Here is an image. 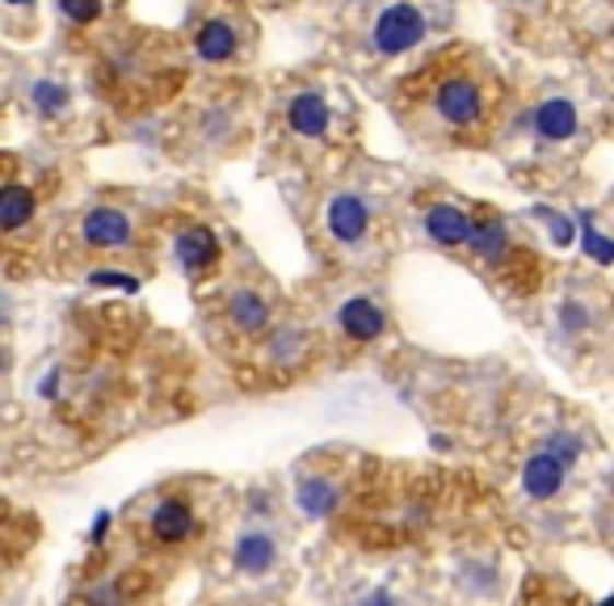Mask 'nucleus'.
<instances>
[{"label":"nucleus","mask_w":614,"mask_h":606,"mask_svg":"<svg viewBox=\"0 0 614 606\" xmlns=\"http://www.w3.org/2000/svg\"><path fill=\"white\" fill-rule=\"evenodd\" d=\"M534 136L547 139V143H564V139L577 136V106L572 102H564V97H547V102H538V110H534Z\"/></svg>","instance_id":"f8f14e48"},{"label":"nucleus","mask_w":614,"mask_h":606,"mask_svg":"<svg viewBox=\"0 0 614 606\" xmlns=\"http://www.w3.org/2000/svg\"><path fill=\"white\" fill-rule=\"evenodd\" d=\"M232 564L244 578H266L269 569L278 564V544L269 531H244L232 548Z\"/></svg>","instance_id":"0eeeda50"},{"label":"nucleus","mask_w":614,"mask_h":606,"mask_svg":"<svg viewBox=\"0 0 614 606\" xmlns=\"http://www.w3.org/2000/svg\"><path fill=\"white\" fill-rule=\"evenodd\" d=\"M299 354H303V333L299 329L274 333V341H269V359L278 362V366H291Z\"/></svg>","instance_id":"aec40b11"},{"label":"nucleus","mask_w":614,"mask_h":606,"mask_svg":"<svg viewBox=\"0 0 614 606\" xmlns=\"http://www.w3.org/2000/svg\"><path fill=\"white\" fill-rule=\"evenodd\" d=\"M358 606H396V598H392L387 590H371V594H367V598H362Z\"/></svg>","instance_id":"bb28decb"},{"label":"nucleus","mask_w":614,"mask_h":606,"mask_svg":"<svg viewBox=\"0 0 614 606\" xmlns=\"http://www.w3.org/2000/svg\"><path fill=\"white\" fill-rule=\"evenodd\" d=\"M30 102L38 106V114H59L63 106H68V89L55 81H38L34 89H30Z\"/></svg>","instance_id":"6ab92c4d"},{"label":"nucleus","mask_w":614,"mask_h":606,"mask_svg":"<svg viewBox=\"0 0 614 606\" xmlns=\"http://www.w3.org/2000/svg\"><path fill=\"white\" fill-rule=\"evenodd\" d=\"M84 241L93 248H127L131 245V220L114 207H97L84 215Z\"/></svg>","instance_id":"1a4fd4ad"},{"label":"nucleus","mask_w":614,"mask_h":606,"mask_svg":"<svg viewBox=\"0 0 614 606\" xmlns=\"http://www.w3.org/2000/svg\"><path fill=\"white\" fill-rule=\"evenodd\" d=\"M148 531H152V539L161 548L186 544L189 535H194V505H189L186 497H164V501H157V510L148 518Z\"/></svg>","instance_id":"7ed1b4c3"},{"label":"nucleus","mask_w":614,"mask_h":606,"mask_svg":"<svg viewBox=\"0 0 614 606\" xmlns=\"http://www.w3.org/2000/svg\"><path fill=\"white\" fill-rule=\"evenodd\" d=\"M34 220V194L26 186H4L0 190V228L4 232H18Z\"/></svg>","instance_id":"f3484780"},{"label":"nucleus","mask_w":614,"mask_h":606,"mask_svg":"<svg viewBox=\"0 0 614 606\" xmlns=\"http://www.w3.org/2000/svg\"><path fill=\"white\" fill-rule=\"evenodd\" d=\"M543 451H547V455H556L560 464H568V468H572V464L586 455V442L577 439L572 430H552V434H547V442H543Z\"/></svg>","instance_id":"a211bd4d"},{"label":"nucleus","mask_w":614,"mask_h":606,"mask_svg":"<svg viewBox=\"0 0 614 606\" xmlns=\"http://www.w3.org/2000/svg\"><path fill=\"white\" fill-rule=\"evenodd\" d=\"M534 215L547 223V232H556V245H568V241H572V223L564 220V215H556V211H543V207H538Z\"/></svg>","instance_id":"b1692460"},{"label":"nucleus","mask_w":614,"mask_h":606,"mask_svg":"<svg viewBox=\"0 0 614 606\" xmlns=\"http://www.w3.org/2000/svg\"><path fill=\"white\" fill-rule=\"evenodd\" d=\"M59 13L68 18V22H93L97 13H102V0H59Z\"/></svg>","instance_id":"5701e85b"},{"label":"nucleus","mask_w":614,"mask_h":606,"mask_svg":"<svg viewBox=\"0 0 614 606\" xmlns=\"http://www.w3.org/2000/svg\"><path fill=\"white\" fill-rule=\"evenodd\" d=\"M367 228H371V211H367V202L358 194H337L328 202V232L341 245H358L367 236Z\"/></svg>","instance_id":"6e6552de"},{"label":"nucleus","mask_w":614,"mask_h":606,"mask_svg":"<svg viewBox=\"0 0 614 606\" xmlns=\"http://www.w3.org/2000/svg\"><path fill=\"white\" fill-rule=\"evenodd\" d=\"M194 47L207 63H223V59L236 56V30L228 22H202L198 34H194Z\"/></svg>","instance_id":"2eb2a0df"},{"label":"nucleus","mask_w":614,"mask_h":606,"mask_svg":"<svg viewBox=\"0 0 614 606\" xmlns=\"http://www.w3.org/2000/svg\"><path fill=\"white\" fill-rule=\"evenodd\" d=\"M586 253L593 257V261H602V266H611L614 261V241H606V236L593 228L589 215H586Z\"/></svg>","instance_id":"4be33fe9"},{"label":"nucleus","mask_w":614,"mask_h":606,"mask_svg":"<svg viewBox=\"0 0 614 606\" xmlns=\"http://www.w3.org/2000/svg\"><path fill=\"white\" fill-rule=\"evenodd\" d=\"M564 485H568V464H560L556 455L534 451L531 459L522 464V489H526V497H534V501H552V497H560Z\"/></svg>","instance_id":"20e7f679"},{"label":"nucleus","mask_w":614,"mask_h":606,"mask_svg":"<svg viewBox=\"0 0 614 606\" xmlns=\"http://www.w3.org/2000/svg\"><path fill=\"white\" fill-rule=\"evenodd\" d=\"M0 366H4V354H0Z\"/></svg>","instance_id":"c85d7f7f"},{"label":"nucleus","mask_w":614,"mask_h":606,"mask_svg":"<svg viewBox=\"0 0 614 606\" xmlns=\"http://www.w3.org/2000/svg\"><path fill=\"white\" fill-rule=\"evenodd\" d=\"M598 606H614V594H611V598H602V603H598Z\"/></svg>","instance_id":"cd10ccee"},{"label":"nucleus","mask_w":614,"mask_h":606,"mask_svg":"<svg viewBox=\"0 0 614 606\" xmlns=\"http://www.w3.org/2000/svg\"><path fill=\"white\" fill-rule=\"evenodd\" d=\"M426 236L433 245L459 248V245H467V236H472V220H467L463 207L438 202V207H429V215H426Z\"/></svg>","instance_id":"9d476101"},{"label":"nucleus","mask_w":614,"mask_h":606,"mask_svg":"<svg viewBox=\"0 0 614 606\" xmlns=\"http://www.w3.org/2000/svg\"><path fill=\"white\" fill-rule=\"evenodd\" d=\"M109 523H114V514H109V510H102V514L93 518V531H89V539H93V544H102V539H106V531H109Z\"/></svg>","instance_id":"a878e982"},{"label":"nucleus","mask_w":614,"mask_h":606,"mask_svg":"<svg viewBox=\"0 0 614 606\" xmlns=\"http://www.w3.org/2000/svg\"><path fill=\"white\" fill-rule=\"evenodd\" d=\"M426 38V13L417 4H392L374 22V47L383 56H404Z\"/></svg>","instance_id":"f257e3e1"},{"label":"nucleus","mask_w":614,"mask_h":606,"mask_svg":"<svg viewBox=\"0 0 614 606\" xmlns=\"http://www.w3.org/2000/svg\"><path fill=\"white\" fill-rule=\"evenodd\" d=\"M560 329L568 333V337H581V333L589 329L586 303H577V300H564L560 303Z\"/></svg>","instance_id":"412c9836"},{"label":"nucleus","mask_w":614,"mask_h":606,"mask_svg":"<svg viewBox=\"0 0 614 606\" xmlns=\"http://www.w3.org/2000/svg\"><path fill=\"white\" fill-rule=\"evenodd\" d=\"M228 316H232V325L236 333H262L269 325V303L257 295V291H236L232 303H228Z\"/></svg>","instance_id":"dca6fc26"},{"label":"nucleus","mask_w":614,"mask_h":606,"mask_svg":"<svg viewBox=\"0 0 614 606\" xmlns=\"http://www.w3.org/2000/svg\"><path fill=\"white\" fill-rule=\"evenodd\" d=\"M294 505H299V514L303 518H328L337 505H341V489L328 480V476H303L299 485H294Z\"/></svg>","instance_id":"9b49d317"},{"label":"nucleus","mask_w":614,"mask_h":606,"mask_svg":"<svg viewBox=\"0 0 614 606\" xmlns=\"http://www.w3.org/2000/svg\"><path fill=\"white\" fill-rule=\"evenodd\" d=\"M433 106L442 114V123H451V127H472V123H480V114H484V89L472 81V77H451V81L438 84Z\"/></svg>","instance_id":"f03ea898"},{"label":"nucleus","mask_w":614,"mask_h":606,"mask_svg":"<svg viewBox=\"0 0 614 606\" xmlns=\"http://www.w3.org/2000/svg\"><path fill=\"white\" fill-rule=\"evenodd\" d=\"M177 261L189 278L211 275L215 261H219V236L211 228H182L177 232Z\"/></svg>","instance_id":"423d86ee"},{"label":"nucleus","mask_w":614,"mask_h":606,"mask_svg":"<svg viewBox=\"0 0 614 606\" xmlns=\"http://www.w3.org/2000/svg\"><path fill=\"white\" fill-rule=\"evenodd\" d=\"M287 118H291L294 131L308 139H321L324 131H328V123H333L328 102H324L321 93H299V97L291 102V110H287Z\"/></svg>","instance_id":"ddd939ff"},{"label":"nucleus","mask_w":614,"mask_h":606,"mask_svg":"<svg viewBox=\"0 0 614 606\" xmlns=\"http://www.w3.org/2000/svg\"><path fill=\"white\" fill-rule=\"evenodd\" d=\"M467 248L480 257L484 266H501L506 261V253H509V232H506V223L501 220H480V223H472V236H467Z\"/></svg>","instance_id":"4468645a"},{"label":"nucleus","mask_w":614,"mask_h":606,"mask_svg":"<svg viewBox=\"0 0 614 606\" xmlns=\"http://www.w3.org/2000/svg\"><path fill=\"white\" fill-rule=\"evenodd\" d=\"M337 325H341V333H346L349 341H379V337L387 333V316H383V307L374 300L354 295V300L341 303Z\"/></svg>","instance_id":"39448f33"},{"label":"nucleus","mask_w":614,"mask_h":606,"mask_svg":"<svg viewBox=\"0 0 614 606\" xmlns=\"http://www.w3.org/2000/svg\"><path fill=\"white\" fill-rule=\"evenodd\" d=\"M89 282H93V287H118V291H139V282H135V278H127V275H109V270H97V275L89 278Z\"/></svg>","instance_id":"393cba45"}]
</instances>
